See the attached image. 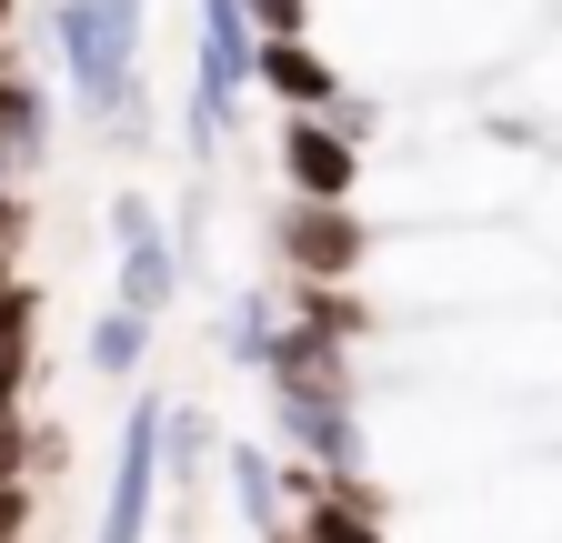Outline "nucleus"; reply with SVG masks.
Returning <instances> with one entry per match:
<instances>
[{"label": "nucleus", "mask_w": 562, "mask_h": 543, "mask_svg": "<svg viewBox=\"0 0 562 543\" xmlns=\"http://www.w3.org/2000/svg\"><path fill=\"white\" fill-rule=\"evenodd\" d=\"M542 11L552 0H312V41L341 60L351 91L452 101L482 71H503Z\"/></svg>", "instance_id": "nucleus-1"}, {"label": "nucleus", "mask_w": 562, "mask_h": 543, "mask_svg": "<svg viewBox=\"0 0 562 543\" xmlns=\"http://www.w3.org/2000/svg\"><path fill=\"white\" fill-rule=\"evenodd\" d=\"M351 292L382 322L503 312V302H562V262L522 222H372V262Z\"/></svg>", "instance_id": "nucleus-2"}, {"label": "nucleus", "mask_w": 562, "mask_h": 543, "mask_svg": "<svg viewBox=\"0 0 562 543\" xmlns=\"http://www.w3.org/2000/svg\"><path fill=\"white\" fill-rule=\"evenodd\" d=\"M542 162H552V152H532V142H513L503 121L462 111V121H442V131H422L412 152H392L382 212H392V222H513Z\"/></svg>", "instance_id": "nucleus-3"}, {"label": "nucleus", "mask_w": 562, "mask_h": 543, "mask_svg": "<svg viewBox=\"0 0 562 543\" xmlns=\"http://www.w3.org/2000/svg\"><path fill=\"white\" fill-rule=\"evenodd\" d=\"M140 11L151 0H60L50 11V51L81 121H111L121 101H140Z\"/></svg>", "instance_id": "nucleus-4"}, {"label": "nucleus", "mask_w": 562, "mask_h": 543, "mask_svg": "<svg viewBox=\"0 0 562 543\" xmlns=\"http://www.w3.org/2000/svg\"><path fill=\"white\" fill-rule=\"evenodd\" d=\"M472 111L503 121L513 142H532V152H562V11H542V21L513 41L503 71L472 81Z\"/></svg>", "instance_id": "nucleus-5"}, {"label": "nucleus", "mask_w": 562, "mask_h": 543, "mask_svg": "<svg viewBox=\"0 0 562 543\" xmlns=\"http://www.w3.org/2000/svg\"><path fill=\"white\" fill-rule=\"evenodd\" d=\"M271 433L292 443V463H312L322 484H372V423L362 402L331 383H271Z\"/></svg>", "instance_id": "nucleus-6"}, {"label": "nucleus", "mask_w": 562, "mask_h": 543, "mask_svg": "<svg viewBox=\"0 0 562 543\" xmlns=\"http://www.w3.org/2000/svg\"><path fill=\"white\" fill-rule=\"evenodd\" d=\"M191 11H201V81H191V152L211 162V152H222L232 142V121H241V91H251V21H241V0H191Z\"/></svg>", "instance_id": "nucleus-7"}, {"label": "nucleus", "mask_w": 562, "mask_h": 543, "mask_svg": "<svg viewBox=\"0 0 562 543\" xmlns=\"http://www.w3.org/2000/svg\"><path fill=\"white\" fill-rule=\"evenodd\" d=\"M161 413H171V392H131L121 443H111L101 533H91V543H151V513H161Z\"/></svg>", "instance_id": "nucleus-8"}, {"label": "nucleus", "mask_w": 562, "mask_h": 543, "mask_svg": "<svg viewBox=\"0 0 562 543\" xmlns=\"http://www.w3.org/2000/svg\"><path fill=\"white\" fill-rule=\"evenodd\" d=\"M271 252H281V282H362L372 222H362V201H281Z\"/></svg>", "instance_id": "nucleus-9"}, {"label": "nucleus", "mask_w": 562, "mask_h": 543, "mask_svg": "<svg viewBox=\"0 0 562 543\" xmlns=\"http://www.w3.org/2000/svg\"><path fill=\"white\" fill-rule=\"evenodd\" d=\"M372 162L331 111H281V191L292 201H362Z\"/></svg>", "instance_id": "nucleus-10"}, {"label": "nucleus", "mask_w": 562, "mask_h": 543, "mask_svg": "<svg viewBox=\"0 0 562 543\" xmlns=\"http://www.w3.org/2000/svg\"><path fill=\"white\" fill-rule=\"evenodd\" d=\"M251 91H261L271 111H331L351 81H341V60L302 31V41H261V51H251Z\"/></svg>", "instance_id": "nucleus-11"}, {"label": "nucleus", "mask_w": 562, "mask_h": 543, "mask_svg": "<svg viewBox=\"0 0 562 543\" xmlns=\"http://www.w3.org/2000/svg\"><path fill=\"white\" fill-rule=\"evenodd\" d=\"M222 484H232L241 533H261V543H281V533H292V503H281V463H271V443L232 433V443H222Z\"/></svg>", "instance_id": "nucleus-12"}, {"label": "nucleus", "mask_w": 562, "mask_h": 543, "mask_svg": "<svg viewBox=\"0 0 562 543\" xmlns=\"http://www.w3.org/2000/svg\"><path fill=\"white\" fill-rule=\"evenodd\" d=\"M292 543H392L372 484H312L302 513H292Z\"/></svg>", "instance_id": "nucleus-13"}, {"label": "nucleus", "mask_w": 562, "mask_h": 543, "mask_svg": "<svg viewBox=\"0 0 562 543\" xmlns=\"http://www.w3.org/2000/svg\"><path fill=\"white\" fill-rule=\"evenodd\" d=\"M41 152H50V101H41V81L11 60V41H0V162H11V181L41 171Z\"/></svg>", "instance_id": "nucleus-14"}, {"label": "nucleus", "mask_w": 562, "mask_h": 543, "mask_svg": "<svg viewBox=\"0 0 562 543\" xmlns=\"http://www.w3.org/2000/svg\"><path fill=\"white\" fill-rule=\"evenodd\" d=\"M111 302H131L140 322H161L171 302H181V242L171 232H131L121 242V292Z\"/></svg>", "instance_id": "nucleus-15"}, {"label": "nucleus", "mask_w": 562, "mask_h": 543, "mask_svg": "<svg viewBox=\"0 0 562 543\" xmlns=\"http://www.w3.org/2000/svg\"><path fill=\"white\" fill-rule=\"evenodd\" d=\"M91 373H111V383H131L140 363H151V322H140L131 302H111V312H91Z\"/></svg>", "instance_id": "nucleus-16"}, {"label": "nucleus", "mask_w": 562, "mask_h": 543, "mask_svg": "<svg viewBox=\"0 0 562 543\" xmlns=\"http://www.w3.org/2000/svg\"><path fill=\"white\" fill-rule=\"evenodd\" d=\"M271 322H281V302H271L261 282H241L232 312H222V353H232V373H261V363H271Z\"/></svg>", "instance_id": "nucleus-17"}, {"label": "nucleus", "mask_w": 562, "mask_h": 543, "mask_svg": "<svg viewBox=\"0 0 562 543\" xmlns=\"http://www.w3.org/2000/svg\"><path fill=\"white\" fill-rule=\"evenodd\" d=\"M211 443H222V433H211L201 402H171V413H161V473H171V484H191V473L211 463Z\"/></svg>", "instance_id": "nucleus-18"}, {"label": "nucleus", "mask_w": 562, "mask_h": 543, "mask_svg": "<svg viewBox=\"0 0 562 543\" xmlns=\"http://www.w3.org/2000/svg\"><path fill=\"white\" fill-rule=\"evenodd\" d=\"M513 222H522V232H532V242H542V252L562 262V152H552V162L532 171V191H522V212H513Z\"/></svg>", "instance_id": "nucleus-19"}, {"label": "nucleus", "mask_w": 562, "mask_h": 543, "mask_svg": "<svg viewBox=\"0 0 562 543\" xmlns=\"http://www.w3.org/2000/svg\"><path fill=\"white\" fill-rule=\"evenodd\" d=\"M31 332H41V292L11 282V302H0V363H31Z\"/></svg>", "instance_id": "nucleus-20"}, {"label": "nucleus", "mask_w": 562, "mask_h": 543, "mask_svg": "<svg viewBox=\"0 0 562 543\" xmlns=\"http://www.w3.org/2000/svg\"><path fill=\"white\" fill-rule=\"evenodd\" d=\"M241 21H251V41H302L312 0H241Z\"/></svg>", "instance_id": "nucleus-21"}, {"label": "nucleus", "mask_w": 562, "mask_h": 543, "mask_svg": "<svg viewBox=\"0 0 562 543\" xmlns=\"http://www.w3.org/2000/svg\"><path fill=\"white\" fill-rule=\"evenodd\" d=\"M31 513H41L31 473H21V484H0V543H31Z\"/></svg>", "instance_id": "nucleus-22"}, {"label": "nucleus", "mask_w": 562, "mask_h": 543, "mask_svg": "<svg viewBox=\"0 0 562 543\" xmlns=\"http://www.w3.org/2000/svg\"><path fill=\"white\" fill-rule=\"evenodd\" d=\"M131 232H161L151 191H111V242H131Z\"/></svg>", "instance_id": "nucleus-23"}, {"label": "nucleus", "mask_w": 562, "mask_h": 543, "mask_svg": "<svg viewBox=\"0 0 562 543\" xmlns=\"http://www.w3.org/2000/svg\"><path fill=\"white\" fill-rule=\"evenodd\" d=\"M11 282H21V272H11V252H0V302H11Z\"/></svg>", "instance_id": "nucleus-24"}, {"label": "nucleus", "mask_w": 562, "mask_h": 543, "mask_svg": "<svg viewBox=\"0 0 562 543\" xmlns=\"http://www.w3.org/2000/svg\"><path fill=\"white\" fill-rule=\"evenodd\" d=\"M11 21H21V0H0V41H11Z\"/></svg>", "instance_id": "nucleus-25"}, {"label": "nucleus", "mask_w": 562, "mask_h": 543, "mask_svg": "<svg viewBox=\"0 0 562 543\" xmlns=\"http://www.w3.org/2000/svg\"><path fill=\"white\" fill-rule=\"evenodd\" d=\"M552 11H562V0H552Z\"/></svg>", "instance_id": "nucleus-26"}]
</instances>
